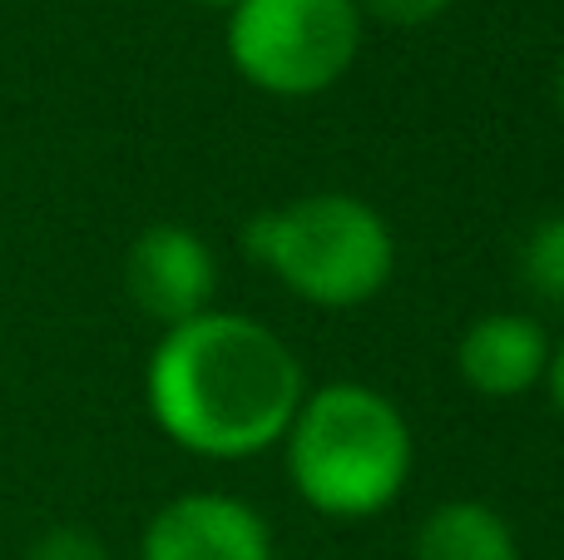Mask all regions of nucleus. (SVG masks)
Listing matches in <instances>:
<instances>
[{
	"instance_id": "ddd939ff",
	"label": "nucleus",
	"mask_w": 564,
	"mask_h": 560,
	"mask_svg": "<svg viewBox=\"0 0 564 560\" xmlns=\"http://www.w3.org/2000/svg\"><path fill=\"white\" fill-rule=\"evenodd\" d=\"M555 105H560V115H564V60H560V69H555Z\"/></svg>"
},
{
	"instance_id": "423d86ee",
	"label": "nucleus",
	"mask_w": 564,
	"mask_h": 560,
	"mask_svg": "<svg viewBox=\"0 0 564 560\" xmlns=\"http://www.w3.org/2000/svg\"><path fill=\"white\" fill-rule=\"evenodd\" d=\"M139 560H273V526L234 492H184L149 516Z\"/></svg>"
},
{
	"instance_id": "f257e3e1",
	"label": "nucleus",
	"mask_w": 564,
	"mask_h": 560,
	"mask_svg": "<svg viewBox=\"0 0 564 560\" xmlns=\"http://www.w3.org/2000/svg\"><path fill=\"white\" fill-rule=\"evenodd\" d=\"M302 397L297 353L268 323L224 308L164 327L144 367L154 427L204 462H248L282 446Z\"/></svg>"
},
{
	"instance_id": "20e7f679",
	"label": "nucleus",
	"mask_w": 564,
	"mask_h": 560,
	"mask_svg": "<svg viewBox=\"0 0 564 560\" xmlns=\"http://www.w3.org/2000/svg\"><path fill=\"white\" fill-rule=\"evenodd\" d=\"M357 0H238L228 10V60L273 99H312L347 79L361 55Z\"/></svg>"
},
{
	"instance_id": "4468645a",
	"label": "nucleus",
	"mask_w": 564,
	"mask_h": 560,
	"mask_svg": "<svg viewBox=\"0 0 564 560\" xmlns=\"http://www.w3.org/2000/svg\"><path fill=\"white\" fill-rule=\"evenodd\" d=\"M194 6H208V10H234L238 0H194Z\"/></svg>"
},
{
	"instance_id": "f03ea898",
	"label": "nucleus",
	"mask_w": 564,
	"mask_h": 560,
	"mask_svg": "<svg viewBox=\"0 0 564 560\" xmlns=\"http://www.w3.org/2000/svg\"><path fill=\"white\" fill-rule=\"evenodd\" d=\"M282 456L302 506L327 521H371L406 492L416 437L381 387L327 383L302 397L282 437Z\"/></svg>"
},
{
	"instance_id": "7ed1b4c3",
	"label": "nucleus",
	"mask_w": 564,
	"mask_h": 560,
	"mask_svg": "<svg viewBox=\"0 0 564 560\" xmlns=\"http://www.w3.org/2000/svg\"><path fill=\"white\" fill-rule=\"evenodd\" d=\"M243 254L278 278L292 298L347 313L361 308L397 273V234L357 194H302L243 224Z\"/></svg>"
},
{
	"instance_id": "6e6552de",
	"label": "nucleus",
	"mask_w": 564,
	"mask_h": 560,
	"mask_svg": "<svg viewBox=\"0 0 564 560\" xmlns=\"http://www.w3.org/2000/svg\"><path fill=\"white\" fill-rule=\"evenodd\" d=\"M411 560H520V541L490 502L460 496L421 516Z\"/></svg>"
},
{
	"instance_id": "1a4fd4ad",
	"label": "nucleus",
	"mask_w": 564,
	"mask_h": 560,
	"mask_svg": "<svg viewBox=\"0 0 564 560\" xmlns=\"http://www.w3.org/2000/svg\"><path fill=\"white\" fill-rule=\"evenodd\" d=\"M520 278L550 308H564V214L540 218L520 244Z\"/></svg>"
},
{
	"instance_id": "0eeeda50",
	"label": "nucleus",
	"mask_w": 564,
	"mask_h": 560,
	"mask_svg": "<svg viewBox=\"0 0 564 560\" xmlns=\"http://www.w3.org/2000/svg\"><path fill=\"white\" fill-rule=\"evenodd\" d=\"M550 337L525 313H486L460 333L456 373L476 397L490 402H516L545 383Z\"/></svg>"
},
{
	"instance_id": "f8f14e48",
	"label": "nucleus",
	"mask_w": 564,
	"mask_h": 560,
	"mask_svg": "<svg viewBox=\"0 0 564 560\" xmlns=\"http://www.w3.org/2000/svg\"><path fill=\"white\" fill-rule=\"evenodd\" d=\"M545 387H550V402H555L560 422H564V337L550 347V367H545Z\"/></svg>"
},
{
	"instance_id": "39448f33",
	"label": "nucleus",
	"mask_w": 564,
	"mask_h": 560,
	"mask_svg": "<svg viewBox=\"0 0 564 560\" xmlns=\"http://www.w3.org/2000/svg\"><path fill=\"white\" fill-rule=\"evenodd\" d=\"M124 293L159 327H178L214 308L218 258L188 224H149L124 254Z\"/></svg>"
},
{
	"instance_id": "9d476101",
	"label": "nucleus",
	"mask_w": 564,
	"mask_h": 560,
	"mask_svg": "<svg viewBox=\"0 0 564 560\" xmlns=\"http://www.w3.org/2000/svg\"><path fill=\"white\" fill-rule=\"evenodd\" d=\"M25 560H109V546L85 526H50L30 541Z\"/></svg>"
},
{
	"instance_id": "9b49d317",
	"label": "nucleus",
	"mask_w": 564,
	"mask_h": 560,
	"mask_svg": "<svg viewBox=\"0 0 564 560\" xmlns=\"http://www.w3.org/2000/svg\"><path fill=\"white\" fill-rule=\"evenodd\" d=\"M456 0H357L361 20H381L391 30H416V25H431L441 20Z\"/></svg>"
}]
</instances>
